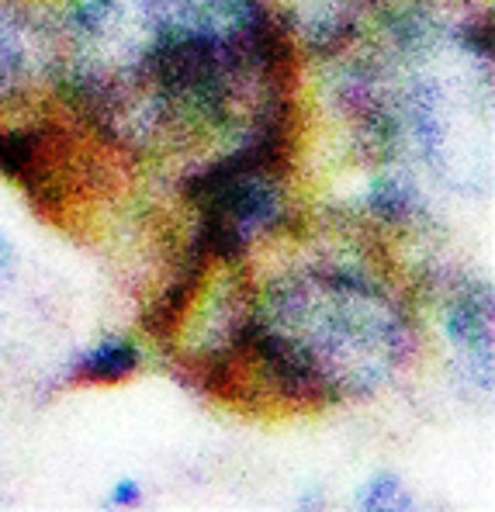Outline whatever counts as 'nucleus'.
<instances>
[{"label":"nucleus","instance_id":"nucleus-1","mask_svg":"<svg viewBox=\"0 0 495 512\" xmlns=\"http://www.w3.org/2000/svg\"><path fill=\"white\" fill-rule=\"evenodd\" d=\"M260 160H264V149H250L194 180L191 194L201 201L205 250L219 256L239 253L281 212V191L260 170Z\"/></svg>","mask_w":495,"mask_h":512},{"label":"nucleus","instance_id":"nucleus-2","mask_svg":"<svg viewBox=\"0 0 495 512\" xmlns=\"http://www.w3.org/2000/svg\"><path fill=\"white\" fill-rule=\"evenodd\" d=\"M135 364H139V350L129 340H104L97 350H90L80 360L77 374L87 381H118V378H129Z\"/></svg>","mask_w":495,"mask_h":512},{"label":"nucleus","instance_id":"nucleus-3","mask_svg":"<svg viewBox=\"0 0 495 512\" xmlns=\"http://www.w3.org/2000/svg\"><path fill=\"white\" fill-rule=\"evenodd\" d=\"M450 336L471 353L489 357V308H478L475 301H461L450 312Z\"/></svg>","mask_w":495,"mask_h":512},{"label":"nucleus","instance_id":"nucleus-4","mask_svg":"<svg viewBox=\"0 0 495 512\" xmlns=\"http://www.w3.org/2000/svg\"><path fill=\"white\" fill-rule=\"evenodd\" d=\"M360 506L364 509H399L402 506V481L392 471H381L367 481L360 492Z\"/></svg>","mask_w":495,"mask_h":512},{"label":"nucleus","instance_id":"nucleus-5","mask_svg":"<svg viewBox=\"0 0 495 512\" xmlns=\"http://www.w3.org/2000/svg\"><path fill=\"white\" fill-rule=\"evenodd\" d=\"M139 499H142V488H139V481H132V478L118 481L115 492H111V502H115V506H135Z\"/></svg>","mask_w":495,"mask_h":512},{"label":"nucleus","instance_id":"nucleus-6","mask_svg":"<svg viewBox=\"0 0 495 512\" xmlns=\"http://www.w3.org/2000/svg\"><path fill=\"white\" fill-rule=\"evenodd\" d=\"M11 267H14V250H11V243H7L4 232H0V277H4Z\"/></svg>","mask_w":495,"mask_h":512}]
</instances>
